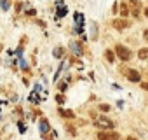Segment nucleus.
I'll list each match as a JSON object with an SVG mask.
<instances>
[{
	"instance_id": "nucleus-21",
	"label": "nucleus",
	"mask_w": 148,
	"mask_h": 140,
	"mask_svg": "<svg viewBox=\"0 0 148 140\" xmlns=\"http://www.w3.org/2000/svg\"><path fill=\"white\" fill-rule=\"evenodd\" d=\"M125 140H138V138H134V137H127Z\"/></svg>"
},
{
	"instance_id": "nucleus-5",
	"label": "nucleus",
	"mask_w": 148,
	"mask_h": 140,
	"mask_svg": "<svg viewBox=\"0 0 148 140\" xmlns=\"http://www.w3.org/2000/svg\"><path fill=\"white\" fill-rule=\"evenodd\" d=\"M129 21L127 19H124V18H119V19H113V28H117V30H125V28H129Z\"/></svg>"
},
{
	"instance_id": "nucleus-8",
	"label": "nucleus",
	"mask_w": 148,
	"mask_h": 140,
	"mask_svg": "<svg viewBox=\"0 0 148 140\" xmlns=\"http://www.w3.org/2000/svg\"><path fill=\"white\" fill-rule=\"evenodd\" d=\"M138 56H139L141 60H146V58H148V47H143V49H139V51H138Z\"/></svg>"
},
{
	"instance_id": "nucleus-9",
	"label": "nucleus",
	"mask_w": 148,
	"mask_h": 140,
	"mask_svg": "<svg viewBox=\"0 0 148 140\" xmlns=\"http://www.w3.org/2000/svg\"><path fill=\"white\" fill-rule=\"evenodd\" d=\"M66 14V7H63L61 2H58V16H64Z\"/></svg>"
},
{
	"instance_id": "nucleus-10",
	"label": "nucleus",
	"mask_w": 148,
	"mask_h": 140,
	"mask_svg": "<svg viewBox=\"0 0 148 140\" xmlns=\"http://www.w3.org/2000/svg\"><path fill=\"white\" fill-rule=\"evenodd\" d=\"M141 7V2H139V0H131V9L132 11H138Z\"/></svg>"
},
{
	"instance_id": "nucleus-15",
	"label": "nucleus",
	"mask_w": 148,
	"mask_h": 140,
	"mask_svg": "<svg viewBox=\"0 0 148 140\" xmlns=\"http://www.w3.org/2000/svg\"><path fill=\"white\" fill-rule=\"evenodd\" d=\"M68 133H70V135H75V128H73L71 124H68Z\"/></svg>"
},
{
	"instance_id": "nucleus-3",
	"label": "nucleus",
	"mask_w": 148,
	"mask_h": 140,
	"mask_svg": "<svg viewBox=\"0 0 148 140\" xmlns=\"http://www.w3.org/2000/svg\"><path fill=\"white\" fill-rule=\"evenodd\" d=\"M120 135L115 131H99L98 133V140H119Z\"/></svg>"
},
{
	"instance_id": "nucleus-1",
	"label": "nucleus",
	"mask_w": 148,
	"mask_h": 140,
	"mask_svg": "<svg viewBox=\"0 0 148 140\" xmlns=\"http://www.w3.org/2000/svg\"><path fill=\"white\" fill-rule=\"evenodd\" d=\"M115 53H117V56H119L122 61H129V60L132 58V53H131L125 46H120V44L115 46Z\"/></svg>"
},
{
	"instance_id": "nucleus-16",
	"label": "nucleus",
	"mask_w": 148,
	"mask_h": 140,
	"mask_svg": "<svg viewBox=\"0 0 148 140\" xmlns=\"http://www.w3.org/2000/svg\"><path fill=\"white\" fill-rule=\"evenodd\" d=\"M61 53H63V49H56V51H54V54H56V56H58V58H59V56H61Z\"/></svg>"
},
{
	"instance_id": "nucleus-22",
	"label": "nucleus",
	"mask_w": 148,
	"mask_h": 140,
	"mask_svg": "<svg viewBox=\"0 0 148 140\" xmlns=\"http://www.w3.org/2000/svg\"><path fill=\"white\" fill-rule=\"evenodd\" d=\"M145 16H146V18H148V7H146V9H145Z\"/></svg>"
},
{
	"instance_id": "nucleus-11",
	"label": "nucleus",
	"mask_w": 148,
	"mask_h": 140,
	"mask_svg": "<svg viewBox=\"0 0 148 140\" xmlns=\"http://www.w3.org/2000/svg\"><path fill=\"white\" fill-rule=\"evenodd\" d=\"M119 12H120V16H127V6H125V4H120Z\"/></svg>"
},
{
	"instance_id": "nucleus-6",
	"label": "nucleus",
	"mask_w": 148,
	"mask_h": 140,
	"mask_svg": "<svg viewBox=\"0 0 148 140\" xmlns=\"http://www.w3.org/2000/svg\"><path fill=\"white\" fill-rule=\"evenodd\" d=\"M58 112H59L61 117H68V119H73V117H75V114H73L71 110H63V109H59Z\"/></svg>"
},
{
	"instance_id": "nucleus-12",
	"label": "nucleus",
	"mask_w": 148,
	"mask_h": 140,
	"mask_svg": "<svg viewBox=\"0 0 148 140\" xmlns=\"http://www.w3.org/2000/svg\"><path fill=\"white\" fill-rule=\"evenodd\" d=\"M47 124H49V123H47V119H42V121H40V130H42L44 133L49 130V126H47Z\"/></svg>"
},
{
	"instance_id": "nucleus-7",
	"label": "nucleus",
	"mask_w": 148,
	"mask_h": 140,
	"mask_svg": "<svg viewBox=\"0 0 148 140\" xmlns=\"http://www.w3.org/2000/svg\"><path fill=\"white\" fill-rule=\"evenodd\" d=\"M105 58H106V61H110V63H113V61H115V54H113V51H110V49H106V51H105Z\"/></svg>"
},
{
	"instance_id": "nucleus-2",
	"label": "nucleus",
	"mask_w": 148,
	"mask_h": 140,
	"mask_svg": "<svg viewBox=\"0 0 148 140\" xmlns=\"http://www.w3.org/2000/svg\"><path fill=\"white\" fill-rule=\"evenodd\" d=\"M122 72L127 76V79H129L131 82H139V79H141L139 72H138V70H134V68H124Z\"/></svg>"
},
{
	"instance_id": "nucleus-14",
	"label": "nucleus",
	"mask_w": 148,
	"mask_h": 140,
	"mask_svg": "<svg viewBox=\"0 0 148 140\" xmlns=\"http://www.w3.org/2000/svg\"><path fill=\"white\" fill-rule=\"evenodd\" d=\"M64 100H66V98H64L63 95H58V96H56V102H58V103H63Z\"/></svg>"
},
{
	"instance_id": "nucleus-13",
	"label": "nucleus",
	"mask_w": 148,
	"mask_h": 140,
	"mask_svg": "<svg viewBox=\"0 0 148 140\" xmlns=\"http://www.w3.org/2000/svg\"><path fill=\"white\" fill-rule=\"evenodd\" d=\"M99 110H103V112H108V110H110V105H106V103H101V105H99Z\"/></svg>"
},
{
	"instance_id": "nucleus-18",
	"label": "nucleus",
	"mask_w": 148,
	"mask_h": 140,
	"mask_svg": "<svg viewBox=\"0 0 148 140\" xmlns=\"http://www.w3.org/2000/svg\"><path fill=\"white\" fill-rule=\"evenodd\" d=\"M59 89H61V91H64V89H66V84H64V82H63V84H59Z\"/></svg>"
},
{
	"instance_id": "nucleus-19",
	"label": "nucleus",
	"mask_w": 148,
	"mask_h": 140,
	"mask_svg": "<svg viewBox=\"0 0 148 140\" xmlns=\"http://www.w3.org/2000/svg\"><path fill=\"white\" fill-rule=\"evenodd\" d=\"M141 88H143V89H146V91H148V82H143V84H141Z\"/></svg>"
},
{
	"instance_id": "nucleus-20",
	"label": "nucleus",
	"mask_w": 148,
	"mask_h": 140,
	"mask_svg": "<svg viewBox=\"0 0 148 140\" xmlns=\"http://www.w3.org/2000/svg\"><path fill=\"white\" fill-rule=\"evenodd\" d=\"M143 37H145V40L148 42V30H145V33H143Z\"/></svg>"
},
{
	"instance_id": "nucleus-17",
	"label": "nucleus",
	"mask_w": 148,
	"mask_h": 140,
	"mask_svg": "<svg viewBox=\"0 0 148 140\" xmlns=\"http://www.w3.org/2000/svg\"><path fill=\"white\" fill-rule=\"evenodd\" d=\"M9 4H11V0H4V9H7V7H9Z\"/></svg>"
},
{
	"instance_id": "nucleus-4",
	"label": "nucleus",
	"mask_w": 148,
	"mask_h": 140,
	"mask_svg": "<svg viewBox=\"0 0 148 140\" xmlns=\"http://www.w3.org/2000/svg\"><path fill=\"white\" fill-rule=\"evenodd\" d=\"M96 126L101 128V130H112L113 128V123L106 117H96Z\"/></svg>"
}]
</instances>
